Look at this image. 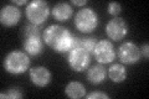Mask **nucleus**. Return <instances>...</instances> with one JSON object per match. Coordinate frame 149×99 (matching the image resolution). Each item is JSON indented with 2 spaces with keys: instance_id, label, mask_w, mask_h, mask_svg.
<instances>
[{
  "instance_id": "nucleus-12",
  "label": "nucleus",
  "mask_w": 149,
  "mask_h": 99,
  "mask_svg": "<svg viewBox=\"0 0 149 99\" xmlns=\"http://www.w3.org/2000/svg\"><path fill=\"white\" fill-rule=\"evenodd\" d=\"M106 77H107V72L101 63L92 66V67L87 71V79L92 84H96V86L97 84H101L102 82H104Z\"/></svg>"
},
{
  "instance_id": "nucleus-13",
  "label": "nucleus",
  "mask_w": 149,
  "mask_h": 99,
  "mask_svg": "<svg viewBox=\"0 0 149 99\" xmlns=\"http://www.w3.org/2000/svg\"><path fill=\"white\" fill-rule=\"evenodd\" d=\"M72 8L67 3H58L52 9V16L58 21H66L72 16Z\"/></svg>"
},
{
  "instance_id": "nucleus-21",
  "label": "nucleus",
  "mask_w": 149,
  "mask_h": 99,
  "mask_svg": "<svg viewBox=\"0 0 149 99\" xmlns=\"http://www.w3.org/2000/svg\"><path fill=\"white\" fill-rule=\"evenodd\" d=\"M148 50H149V45H148V44L143 45V47H142V53L144 55V57H146V58H148V57H149V52H148Z\"/></svg>"
},
{
  "instance_id": "nucleus-2",
  "label": "nucleus",
  "mask_w": 149,
  "mask_h": 99,
  "mask_svg": "<svg viewBox=\"0 0 149 99\" xmlns=\"http://www.w3.org/2000/svg\"><path fill=\"white\" fill-rule=\"evenodd\" d=\"M30 60L29 56L21 51H13L9 53L5 61H4V67L11 74H21L29 68Z\"/></svg>"
},
{
  "instance_id": "nucleus-9",
  "label": "nucleus",
  "mask_w": 149,
  "mask_h": 99,
  "mask_svg": "<svg viewBox=\"0 0 149 99\" xmlns=\"http://www.w3.org/2000/svg\"><path fill=\"white\" fill-rule=\"evenodd\" d=\"M21 17V11L14 5H6L0 11V21L3 25L11 27L16 25Z\"/></svg>"
},
{
  "instance_id": "nucleus-4",
  "label": "nucleus",
  "mask_w": 149,
  "mask_h": 99,
  "mask_svg": "<svg viewBox=\"0 0 149 99\" xmlns=\"http://www.w3.org/2000/svg\"><path fill=\"white\" fill-rule=\"evenodd\" d=\"M25 12L27 20H30L31 24L40 26L49 17L50 9L47 4L42 0H34L30 4H27Z\"/></svg>"
},
{
  "instance_id": "nucleus-1",
  "label": "nucleus",
  "mask_w": 149,
  "mask_h": 99,
  "mask_svg": "<svg viewBox=\"0 0 149 99\" xmlns=\"http://www.w3.org/2000/svg\"><path fill=\"white\" fill-rule=\"evenodd\" d=\"M73 39L67 29L61 25H50L44 31V41L56 52H70L73 50Z\"/></svg>"
},
{
  "instance_id": "nucleus-7",
  "label": "nucleus",
  "mask_w": 149,
  "mask_h": 99,
  "mask_svg": "<svg viewBox=\"0 0 149 99\" xmlns=\"http://www.w3.org/2000/svg\"><path fill=\"white\" fill-rule=\"evenodd\" d=\"M93 56L96 57L97 62L101 63V64L111 63L116 57L113 45H112L109 41H106V40H102L100 42H97Z\"/></svg>"
},
{
  "instance_id": "nucleus-19",
  "label": "nucleus",
  "mask_w": 149,
  "mask_h": 99,
  "mask_svg": "<svg viewBox=\"0 0 149 99\" xmlns=\"http://www.w3.org/2000/svg\"><path fill=\"white\" fill-rule=\"evenodd\" d=\"M120 10H122L120 4H118V3H109L108 4V12L111 14V15L117 16L118 14L120 12Z\"/></svg>"
},
{
  "instance_id": "nucleus-10",
  "label": "nucleus",
  "mask_w": 149,
  "mask_h": 99,
  "mask_svg": "<svg viewBox=\"0 0 149 99\" xmlns=\"http://www.w3.org/2000/svg\"><path fill=\"white\" fill-rule=\"evenodd\" d=\"M30 79L37 87H45L51 82V72L46 67H34L30 69Z\"/></svg>"
},
{
  "instance_id": "nucleus-20",
  "label": "nucleus",
  "mask_w": 149,
  "mask_h": 99,
  "mask_svg": "<svg viewBox=\"0 0 149 99\" xmlns=\"http://www.w3.org/2000/svg\"><path fill=\"white\" fill-rule=\"evenodd\" d=\"M87 99H97V98H102V99H109V96L106 93H102V92H93V93H90L86 96Z\"/></svg>"
},
{
  "instance_id": "nucleus-22",
  "label": "nucleus",
  "mask_w": 149,
  "mask_h": 99,
  "mask_svg": "<svg viewBox=\"0 0 149 99\" xmlns=\"http://www.w3.org/2000/svg\"><path fill=\"white\" fill-rule=\"evenodd\" d=\"M86 3H87V0H72V4H74V5H77V6H82V5H85Z\"/></svg>"
},
{
  "instance_id": "nucleus-5",
  "label": "nucleus",
  "mask_w": 149,
  "mask_h": 99,
  "mask_svg": "<svg viewBox=\"0 0 149 99\" xmlns=\"http://www.w3.org/2000/svg\"><path fill=\"white\" fill-rule=\"evenodd\" d=\"M91 62V55L83 48H73L68 53V64L76 72L87 69Z\"/></svg>"
},
{
  "instance_id": "nucleus-18",
  "label": "nucleus",
  "mask_w": 149,
  "mask_h": 99,
  "mask_svg": "<svg viewBox=\"0 0 149 99\" xmlns=\"http://www.w3.org/2000/svg\"><path fill=\"white\" fill-rule=\"evenodd\" d=\"M0 97H1V98H13V99H15V98H21L22 93L19 91L17 88H11V89H9L8 94L1 93V94H0Z\"/></svg>"
},
{
  "instance_id": "nucleus-23",
  "label": "nucleus",
  "mask_w": 149,
  "mask_h": 99,
  "mask_svg": "<svg viewBox=\"0 0 149 99\" xmlns=\"http://www.w3.org/2000/svg\"><path fill=\"white\" fill-rule=\"evenodd\" d=\"M14 4H16V5H25V4L27 3L26 0H13Z\"/></svg>"
},
{
  "instance_id": "nucleus-15",
  "label": "nucleus",
  "mask_w": 149,
  "mask_h": 99,
  "mask_svg": "<svg viewBox=\"0 0 149 99\" xmlns=\"http://www.w3.org/2000/svg\"><path fill=\"white\" fill-rule=\"evenodd\" d=\"M65 93L70 98L77 99L86 96V89H85V86L80 82H70L66 86V88H65Z\"/></svg>"
},
{
  "instance_id": "nucleus-6",
  "label": "nucleus",
  "mask_w": 149,
  "mask_h": 99,
  "mask_svg": "<svg viewBox=\"0 0 149 99\" xmlns=\"http://www.w3.org/2000/svg\"><path fill=\"white\" fill-rule=\"evenodd\" d=\"M128 32V26L125 21L120 17H114L109 20L106 25V34L111 40L120 41L124 39Z\"/></svg>"
},
{
  "instance_id": "nucleus-17",
  "label": "nucleus",
  "mask_w": 149,
  "mask_h": 99,
  "mask_svg": "<svg viewBox=\"0 0 149 99\" xmlns=\"http://www.w3.org/2000/svg\"><path fill=\"white\" fill-rule=\"evenodd\" d=\"M24 34H25L26 37H30V36H40V27H39V25H34V24L26 25L24 27Z\"/></svg>"
},
{
  "instance_id": "nucleus-11",
  "label": "nucleus",
  "mask_w": 149,
  "mask_h": 99,
  "mask_svg": "<svg viewBox=\"0 0 149 99\" xmlns=\"http://www.w3.org/2000/svg\"><path fill=\"white\" fill-rule=\"evenodd\" d=\"M24 48L26 51V53H29L31 56H39L42 52L44 45L42 40L40 36H30L26 37L24 41Z\"/></svg>"
},
{
  "instance_id": "nucleus-16",
  "label": "nucleus",
  "mask_w": 149,
  "mask_h": 99,
  "mask_svg": "<svg viewBox=\"0 0 149 99\" xmlns=\"http://www.w3.org/2000/svg\"><path fill=\"white\" fill-rule=\"evenodd\" d=\"M96 45H97L96 39H93V37H86V39H81V47L80 48L86 50L90 55H93Z\"/></svg>"
},
{
  "instance_id": "nucleus-8",
  "label": "nucleus",
  "mask_w": 149,
  "mask_h": 99,
  "mask_svg": "<svg viewBox=\"0 0 149 99\" xmlns=\"http://www.w3.org/2000/svg\"><path fill=\"white\" fill-rule=\"evenodd\" d=\"M118 57L124 64H134L141 58V50L133 42H124L118 50Z\"/></svg>"
},
{
  "instance_id": "nucleus-14",
  "label": "nucleus",
  "mask_w": 149,
  "mask_h": 99,
  "mask_svg": "<svg viewBox=\"0 0 149 99\" xmlns=\"http://www.w3.org/2000/svg\"><path fill=\"white\" fill-rule=\"evenodd\" d=\"M108 77L111 78L112 82L122 83L127 78V69H125L124 66L116 63L113 66H111V68L108 69Z\"/></svg>"
},
{
  "instance_id": "nucleus-3",
  "label": "nucleus",
  "mask_w": 149,
  "mask_h": 99,
  "mask_svg": "<svg viewBox=\"0 0 149 99\" xmlns=\"http://www.w3.org/2000/svg\"><path fill=\"white\" fill-rule=\"evenodd\" d=\"M74 25L81 32L88 34V32H92L98 25V16L90 8L82 9L77 11L74 16Z\"/></svg>"
}]
</instances>
